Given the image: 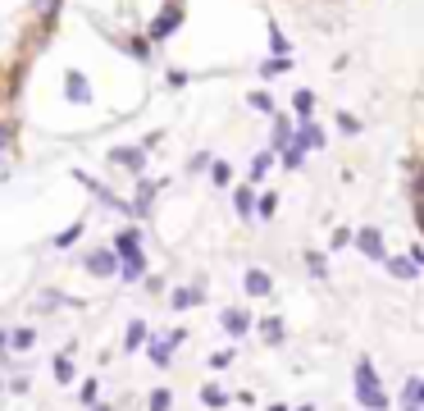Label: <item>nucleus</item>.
Instances as JSON below:
<instances>
[{
    "label": "nucleus",
    "mask_w": 424,
    "mask_h": 411,
    "mask_svg": "<svg viewBox=\"0 0 424 411\" xmlns=\"http://www.w3.org/2000/svg\"><path fill=\"white\" fill-rule=\"evenodd\" d=\"M224 325H229V334H242V329H247V315L229 311V315H224Z\"/></svg>",
    "instance_id": "nucleus-3"
},
{
    "label": "nucleus",
    "mask_w": 424,
    "mask_h": 411,
    "mask_svg": "<svg viewBox=\"0 0 424 411\" xmlns=\"http://www.w3.org/2000/svg\"><path fill=\"white\" fill-rule=\"evenodd\" d=\"M201 398H206V407H224V393H219V389H206Z\"/></svg>",
    "instance_id": "nucleus-5"
},
{
    "label": "nucleus",
    "mask_w": 424,
    "mask_h": 411,
    "mask_svg": "<svg viewBox=\"0 0 424 411\" xmlns=\"http://www.w3.org/2000/svg\"><path fill=\"white\" fill-rule=\"evenodd\" d=\"M247 288L256 292V297H265V292H270V279H265L260 270H251V274H247Z\"/></svg>",
    "instance_id": "nucleus-2"
},
{
    "label": "nucleus",
    "mask_w": 424,
    "mask_h": 411,
    "mask_svg": "<svg viewBox=\"0 0 424 411\" xmlns=\"http://www.w3.org/2000/svg\"><path fill=\"white\" fill-rule=\"evenodd\" d=\"M415 407H420V384L411 379V384H406V411H415Z\"/></svg>",
    "instance_id": "nucleus-4"
},
{
    "label": "nucleus",
    "mask_w": 424,
    "mask_h": 411,
    "mask_svg": "<svg viewBox=\"0 0 424 411\" xmlns=\"http://www.w3.org/2000/svg\"><path fill=\"white\" fill-rule=\"evenodd\" d=\"M360 398H365V407H374V411L388 407V402L379 398V389H374V370L370 366H360Z\"/></svg>",
    "instance_id": "nucleus-1"
}]
</instances>
